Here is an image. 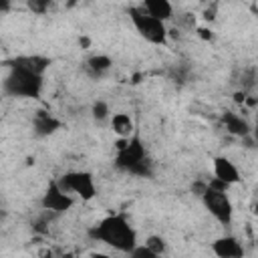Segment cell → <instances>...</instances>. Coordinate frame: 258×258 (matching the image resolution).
Here are the masks:
<instances>
[{"mask_svg": "<svg viewBox=\"0 0 258 258\" xmlns=\"http://www.w3.org/2000/svg\"><path fill=\"white\" fill-rule=\"evenodd\" d=\"M89 236L125 254H131L137 248V232L123 214H111L103 218L99 224L89 228Z\"/></svg>", "mask_w": 258, "mask_h": 258, "instance_id": "1", "label": "cell"}, {"mask_svg": "<svg viewBox=\"0 0 258 258\" xmlns=\"http://www.w3.org/2000/svg\"><path fill=\"white\" fill-rule=\"evenodd\" d=\"M42 91V75L12 67L4 77V93L10 97L38 99Z\"/></svg>", "mask_w": 258, "mask_h": 258, "instance_id": "2", "label": "cell"}, {"mask_svg": "<svg viewBox=\"0 0 258 258\" xmlns=\"http://www.w3.org/2000/svg\"><path fill=\"white\" fill-rule=\"evenodd\" d=\"M129 18L135 26V30L151 44H167V28L165 22L149 16L141 6L129 8Z\"/></svg>", "mask_w": 258, "mask_h": 258, "instance_id": "3", "label": "cell"}, {"mask_svg": "<svg viewBox=\"0 0 258 258\" xmlns=\"http://www.w3.org/2000/svg\"><path fill=\"white\" fill-rule=\"evenodd\" d=\"M60 189H64L67 194L73 191L77 196H81V200H93L97 196V187H95V179L91 171H67L62 177L56 179Z\"/></svg>", "mask_w": 258, "mask_h": 258, "instance_id": "4", "label": "cell"}, {"mask_svg": "<svg viewBox=\"0 0 258 258\" xmlns=\"http://www.w3.org/2000/svg\"><path fill=\"white\" fill-rule=\"evenodd\" d=\"M202 202H204L206 210H208L222 226H230L234 208H232V202H230V198H228L226 191H216V189H210V185H208V191L204 194Z\"/></svg>", "mask_w": 258, "mask_h": 258, "instance_id": "5", "label": "cell"}, {"mask_svg": "<svg viewBox=\"0 0 258 258\" xmlns=\"http://www.w3.org/2000/svg\"><path fill=\"white\" fill-rule=\"evenodd\" d=\"M143 159H147V151H145V145H143L141 137L135 133L133 137H129L127 145L121 151H117V155H115V167L117 169H123V171H131Z\"/></svg>", "mask_w": 258, "mask_h": 258, "instance_id": "6", "label": "cell"}, {"mask_svg": "<svg viewBox=\"0 0 258 258\" xmlns=\"http://www.w3.org/2000/svg\"><path fill=\"white\" fill-rule=\"evenodd\" d=\"M40 206H42V210H46L50 214H62V212H69L73 208V198L64 189H60L58 181L54 179L44 189V196L40 200Z\"/></svg>", "mask_w": 258, "mask_h": 258, "instance_id": "7", "label": "cell"}, {"mask_svg": "<svg viewBox=\"0 0 258 258\" xmlns=\"http://www.w3.org/2000/svg\"><path fill=\"white\" fill-rule=\"evenodd\" d=\"M4 64L8 69L18 67V69H24V71H30L36 75H44V71L50 67V58L40 56V54H22V56H14L10 60H4Z\"/></svg>", "mask_w": 258, "mask_h": 258, "instance_id": "8", "label": "cell"}, {"mask_svg": "<svg viewBox=\"0 0 258 258\" xmlns=\"http://www.w3.org/2000/svg\"><path fill=\"white\" fill-rule=\"evenodd\" d=\"M212 252L218 258H244V246L234 236H222L212 242Z\"/></svg>", "mask_w": 258, "mask_h": 258, "instance_id": "9", "label": "cell"}, {"mask_svg": "<svg viewBox=\"0 0 258 258\" xmlns=\"http://www.w3.org/2000/svg\"><path fill=\"white\" fill-rule=\"evenodd\" d=\"M214 177H218L224 183L232 185V183L240 181V171H238V167L228 157L218 155V157H214Z\"/></svg>", "mask_w": 258, "mask_h": 258, "instance_id": "10", "label": "cell"}, {"mask_svg": "<svg viewBox=\"0 0 258 258\" xmlns=\"http://www.w3.org/2000/svg\"><path fill=\"white\" fill-rule=\"evenodd\" d=\"M32 129H34V135L36 137H48L56 129H60V121L54 119L46 111H36L34 117H32Z\"/></svg>", "mask_w": 258, "mask_h": 258, "instance_id": "11", "label": "cell"}, {"mask_svg": "<svg viewBox=\"0 0 258 258\" xmlns=\"http://www.w3.org/2000/svg\"><path fill=\"white\" fill-rule=\"evenodd\" d=\"M141 8H143L149 16H153V18H157V20H161V22H165V20H169V18L173 16V6H171V2H167V0H145V2L141 4Z\"/></svg>", "mask_w": 258, "mask_h": 258, "instance_id": "12", "label": "cell"}, {"mask_svg": "<svg viewBox=\"0 0 258 258\" xmlns=\"http://www.w3.org/2000/svg\"><path fill=\"white\" fill-rule=\"evenodd\" d=\"M222 121H224V125H226V129H228V133L238 135V137H248V135H250V125H248V121L242 119L240 115H236V113H232V111H226V113L222 115Z\"/></svg>", "mask_w": 258, "mask_h": 258, "instance_id": "13", "label": "cell"}, {"mask_svg": "<svg viewBox=\"0 0 258 258\" xmlns=\"http://www.w3.org/2000/svg\"><path fill=\"white\" fill-rule=\"evenodd\" d=\"M111 64H113V60H111L107 54H95V56L87 58L85 71H87L93 79H101V77L111 69Z\"/></svg>", "mask_w": 258, "mask_h": 258, "instance_id": "14", "label": "cell"}, {"mask_svg": "<svg viewBox=\"0 0 258 258\" xmlns=\"http://www.w3.org/2000/svg\"><path fill=\"white\" fill-rule=\"evenodd\" d=\"M111 127H113V131H115L121 139H129V137L135 135L133 119H131L127 113H115L113 119H111Z\"/></svg>", "mask_w": 258, "mask_h": 258, "instance_id": "15", "label": "cell"}, {"mask_svg": "<svg viewBox=\"0 0 258 258\" xmlns=\"http://www.w3.org/2000/svg\"><path fill=\"white\" fill-rule=\"evenodd\" d=\"M91 115H93L95 121L103 123V121L109 117V105H107L105 101H95L93 107H91Z\"/></svg>", "mask_w": 258, "mask_h": 258, "instance_id": "16", "label": "cell"}, {"mask_svg": "<svg viewBox=\"0 0 258 258\" xmlns=\"http://www.w3.org/2000/svg\"><path fill=\"white\" fill-rule=\"evenodd\" d=\"M129 173L139 175V177H151V175H153V161L147 157V159H143L141 163H137Z\"/></svg>", "mask_w": 258, "mask_h": 258, "instance_id": "17", "label": "cell"}, {"mask_svg": "<svg viewBox=\"0 0 258 258\" xmlns=\"http://www.w3.org/2000/svg\"><path fill=\"white\" fill-rule=\"evenodd\" d=\"M145 246H147L149 250H153L157 256H161V254L165 252V240H163L161 236H149V238L145 240Z\"/></svg>", "mask_w": 258, "mask_h": 258, "instance_id": "18", "label": "cell"}, {"mask_svg": "<svg viewBox=\"0 0 258 258\" xmlns=\"http://www.w3.org/2000/svg\"><path fill=\"white\" fill-rule=\"evenodd\" d=\"M129 256H131V258H159V256H157L153 250H149L147 246H137Z\"/></svg>", "mask_w": 258, "mask_h": 258, "instance_id": "19", "label": "cell"}, {"mask_svg": "<svg viewBox=\"0 0 258 258\" xmlns=\"http://www.w3.org/2000/svg\"><path fill=\"white\" fill-rule=\"evenodd\" d=\"M240 83H242V89H250L254 85V69H246L242 71V77H240Z\"/></svg>", "mask_w": 258, "mask_h": 258, "instance_id": "20", "label": "cell"}, {"mask_svg": "<svg viewBox=\"0 0 258 258\" xmlns=\"http://www.w3.org/2000/svg\"><path fill=\"white\" fill-rule=\"evenodd\" d=\"M28 8H30L32 12L42 14V12L48 8V2H46V0H30V2H28Z\"/></svg>", "mask_w": 258, "mask_h": 258, "instance_id": "21", "label": "cell"}, {"mask_svg": "<svg viewBox=\"0 0 258 258\" xmlns=\"http://www.w3.org/2000/svg\"><path fill=\"white\" fill-rule=\"evenodd\" d=\"M191 191H194L196 196L204 198V194L208 191V183H206V181H194V183H191Z\"/></svg>", "mask_w": 258, "mask_h": 258, "instance_id": "22", "label": "cell"}, {"mask_svg": "<svg viewBox=\"0 0 258 258\" xmlns=\"http://www.w3.org/2000/svg\"><path fill=\"white\" fill-rule=\"evenodd\" d=\"M208 185H210V189H216V191H228V187H230L228 183H224V181H222V179H218V177H214Z\"/></svg>", "mask_w": 258, "mask_h": 258, "instance_id": "23", "label": "cell"}, {"mask_svg": "<svg viewBox=\"0 0 258 258\" xmlns=\"http://www.w3.org/2000/svg\"><path fill=\"white\" fill-rule=\"evenodd\" d=\"M198 36L204 38V40H212V38H214V32H212L210 28H204V26H202V28H198Z\"/></svg>", "mask_w": 258, "mask_h": 258, "instance_id": "24", "label": "cell"}, {"mask_svg": "<svg viewBox=\"0 0 258 258\" xmlns=\"http://www.w3.org/2000/svg\"><path fill=\"white\" fill-rule=\"evenodd\" d=\"M216 10H218V4L214 2L212 8H208V10L204 12V18H206V20H214V18H216Z\"/></svg>", "mask_w": 258, "mask_h": 258, "instance_id": "25", "label": "cell"}, {"mask_svg": "<svg viewBox=\"0 0 258 258\" xmlns=\"http://www.w3.org/2000/svg\"><path fill=\"white\" fill-rule=\"evenodd\" d=\"M234 101H236V103H244V101H246V97H244V91H242V93L238 91V93L234 95Z\"/></svg>", "mask_w": 258, "mask_h": 258, "instance_id": "26", "label": "cell"}, {"mask_svg": "<svg viewBox=\"0 0 258 258\" xmlns=\"http://www.w3.org/2000/svg\"><path fill=\"white\" fill-rule=\"evenodd\" d=\"M89 258H111V256H107V254H101V252H93Z\"/></svg>", "mask_w": 258, "mask_h": 258, "instance_id": "27", "label": "cell"}, {"mask_svg": "<svg viewBox=\"0 0 258 258\" xmlns=\"http://www.w3.org/2000/svg\"><path fill=\"white\" fill-rule=\"evenodd\" d=\"M79 44H81V46H89V38H81Z\"/></svg>", "mask_w": 258, "mask_h": 258, "instance_id": "28", "label": "cell"}, {"mask_svg": "<svg viewBox=\"0 0 258 258\" xmlns=\"http://www.w3.org/2000/svg\"><path fill=\"white\" fill-rule=\"evenodd\" d=\"M254 141H256V145H258V123H256V127H254Z\"/></svg>", "mask_w": 258, "mask_h": 258, "instance_id": "29", "label": "cell"}, {"mask_svg": "<svg viewBox=\"0 0 258 258\" xmlns=\"http://www.w3.org/2000/svg\"><path fill=\"white\" fill-rule=\"evenodd\" d=\"M256 212H258V204H256Z\"/></svg>", "mask_w": 258, "mask_h": 258, "instance_id": "30", "label": "cell"}]
</instances>
